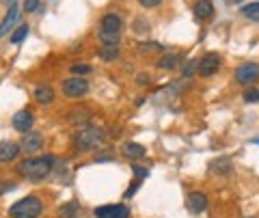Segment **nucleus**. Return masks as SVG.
Instances as JSON below:
<instances>
[{
  "label": "nucleus",
  "instance_id": "obj_1",
  "mask_svg": "<svg viewBox=\"0 0 259 218\" xmlns=\"http://www.w3.org/2000/svg\"><path fill=\"white\" fill-rule=\"evenodd\" d=\"M52 166H54V156L48 153V156L22 160L18 164V173L26 177L28 182H41L52 173Z\"/></svg>",
  "mask_w": 259,
  "mask_h": 218
},
{
  "label": "nucleus",
  "instance_id": "obj_2",
  "mask_svg": "<svg viewBox=\"0 0 259 218\" xmlns=\"http://www.w3.org/2000/svg\"><path fill=\"white\" fill-rule=\"evenodd\" d=\"M104 143V130L102 127H95V125H84L74 134V147L80 151H89V149H95Z\"/></svg>",
  "mask_w": 259,
  "mask_h": 218
},
{
  "label": "nucleus",
  "instance_id": "obj_3",
  "mask_svg": "<svg viewBox=\"0 0 259 218\" xmlns=\"http://www.w3.org/2000/svg\"><path fill=\"white\" fill-rule=\"evenodd\" d=\"M41 209H44V203L37 197H24L9 207V216L11 218H37L41 214Z\"/></svg>",
  "mask_w": 259,
  "mask_h": 218
},
{
  "label": "nucleus",
  "instance_id": "obj_4",
  "mask_svg": "<svg viewBox=\"0 0 259 218\" xmlns=\"http://www.w3.org/2000/svg\"><path fill=\"white\" fill-rule=\"evenodd\" d=\"M218 69H221V56L216 52H205L197 61V74L203 78H212Z\"/></svg>",
  "mask_w": 259,
  "mask_h": 218
},
{
  "label": "nucleus",
  "instance_id": "obj_5",
  "mask_svg": "<svg viewBox=\"0 0 259 218\" xmlns=\"http://www.w3.org/2000/svg\"><path fill=\"white\" fill-rule=\"evenodd\" d=\"M61 89H63V93L67 95V98L78 100V98H82V95H87V91H89V82H87L84 78L71 76V78H67V80H63Z\"/></svg>",
  "mask_w": 259,
  "mask_h": 218
},
{
  "label": "nucleus",
  "instance_id": "obj_6",
  "mask_svg": "<svg viewBox=\"0 0 259 218\" xmlns=\"http://www.w3.org/2000/svg\"><path fill=\"white\" fill-rule=\"evenodd\" d=\"M236 80L240 84H253L259 80V63H242L236 69Z\"/></svg>",
  "mask_w": 259,
  "mask_h": 218
},
{
  "label": "nucleus",
  "instance_id": "obj_7",
  "mask_svg": "<svg viewBox=\"0 0 259 218\" xmlns=\"http://www.w3.org/2000/svg\"><path fill=\"white\" fill-rule=\"evenodd\" d=\"M95 218H130V207H125L123 203L102 205L95 209Z\"/></svg>",
  "mask_w": 259,
  "mask_h": 218
},
{
  "label": "nucleus",
  "instance_id": "obj_8",
  "mask_svg": "<svg viewBox=\"0 0 259 218\" xmlns=\"http://www.w3.org/2000/svg\"><path fill=\"white\" fill-rule=\"evenodd\" d=\"M11 125H13V130H18L22 134H28L30 132V127H32V112L30 110H20V112H15L13 119H11Z\"/></svg>",
  "mask_w": 259,
  "mask_h": 218
},
{
  "label": "nucleus",
  "instance_id": "obj_9",
  "mask_svg": "<svg viewBox=\"0 0 259 218\" xmlns=\"http://www.w3.org/2000/svg\"><path fill=\"white\" fill-rule=\"evenodd\" d=\"M44 147V136L39 134V132H28V134H24V139H22V145H20V149L22 151H26V153H35Z\"/></svg>",
  "mask_w": 259,
  "mask_h": 218
},
{
  "label": "nucleus",
  "instance_id": "obj_10",
  "mask_svg": "<svg viewBox=\"0 0 259 218\" xmlns=\"http://www.w3.org/2000/svg\"><path fill=\"white\" fill-rule=\"evenodd\" d=\"M20 156V145L13 141H0V162H13Z\"/></svg>",
  "mask_w": 259,
  "mask_h": 218
},
{
  "label": "nucleus",
  "instance_id": "obj_11",
  "mask_svg": "<svg viewBox=\"0 0 259 218\" xmlns=\"http://www.w3.org/2000/svg\"><path fill=\"white\" fill-rule=\"evenodd\" d=\"M186 205H188V209L192 214H203L207 209V197L203 195V192H192V195H188Z\"/></svg>",
  "mask_w": 259,
  "mask_h": 218
},
{
  "label": "nucleus",
  "instance_id": "obj_12",
  "mask_svg": "<svg viewBox=\"0 0 259 218\" xmlns=\"http://www.w3.org/2000/svg\"><path fill=\"white\" fill-rule=\"evenodd\" d=\"M32 98H35L37 104L48 106V104L54 102V91H52V86H48V84H37L35 91H32Z\"/></svg>",
  "mask_w": 259,
  "mask_h": 218
},
{
  "label": "nucleus",
  "instance_id": "obj_13",
  "mask_svg": "<svg viewBox=\"0 0 259 218\" xmlns=\"http://www.w3.org/2000/svg\"><path fill=\"white\" fill-rule=\"evenodd\" d=\"M209 168L214 171V175H231L233 173V160L229 156H221L209 164Z\"/></svg>",
  "mask_w": 259,
  "mask_h": 218
},
{
  "label": "nucleus",
  "instance_id": "obj_14",
  "mask_svg": "<svg viewBox=\"0 0 259 218\" xmlns=\"http://www.w3.org/2000/svg\"><path fill=\"white\" fill-rule=\"evenodd\" d=\"M15 20H18V3H11V5H9V11H7V15L3 18V22H0V37H7L9 28L15 24Z\"/></svg>",
  "mask_w": 259,
  "mask_h": 218
},
{
  "label": "nucleus",
  "instance_id": "obj_15",
  "mask_svg": "<svg viewBox=\"0 0 259 218\" xmlns=\"http://www.w3.org/2000/svg\"><path fill=\"white\" fill-rule=\"evenodd\" d=\"M214 15V3L212 0H197L194 5V18L197 20H209Z\"/></svg>",
  "mask_w": 259,
  "mask_h": 218
},
{
  "label": "nucleus",
  "instance_id": "obj_16",
  "mask_svg": "<svg viewBox=\"0 0 259 218\" xmlns=\"http://www.w3.org/2000/svg\"><path fill=\"white\" fill-rule=\"evenodd\" d=\"M102 30H108V33H119L121 30V18L117 13H106L102 15Z\"/></svg>",
  "mask_w": 259,
  "mask_h": 218
},
{
  "label": "nucleus",
  "instance_id": "obj_17",
  "mask_svg": "<svg viewBox=\"0 0 259 218\" xmlns=\"http://www.w3.org/2000/svg\"><path fill=\"white\" fill-rule=\"evenodd\" d=\"M121 153L127 158V160H139V158H145V147L139 143H125L121 147Z\"/></svg>",
  "mask_w": 259,
  "mask_h": 218
},
{
  "label": "nucleus",
  "instance_id": "obj_18",
  "mask_svg": "<svg viewBox=\"0 0 259 218\" xmlns=\"http://www.w3.org/2000/svg\"><path fill=\"white\" fill-rule=\"evenodd\" d=\"M119 54H121L119 46H102L100 50H97V56H100L102 61H106V63L117 61V59H119Z\"/></svg>",
  "mask_w": 259,
  "mask_h": 218
},
{
  "label": "nucleus",
  "instance_id": "obj_19",
  "mask_svg": "<svg viewBox=\"0 0 259 218\" xmlns=\"http://www.w3.org/2000/svg\"><path fill=\"white\" fill-rule=\"evenodd\" d=\"M78 214H80L78 201H67V203H63L59 207V216L61 218H78Z\"/></svg>",
  "mask_w": 259,
  "mask_h": 218
},
{
  "label": "nucleus",
  "instance_id": "obj_20",
  "mask_svg": "<svg viewBox=\"0 0 259 218\" xmlns=\"http://www.w3.org/2000/svg\"><path fill=\"white\" fill-rule=\"evenodd\" d=\"M177 63H180V59H177L175 54H171V52H162V56L158 59V69H175L177 67Z\"/></svg>",
  "mask_w": 259,
  "mask_h": 218
},
{
  "label": "nucleus",
  "instance_id": "obj_21",
  "mask_svg": "<svg viewBox=\"0 0 259 218\" xmlns=\"http://www.w3.org/2000/svg\"><path fill=\"white\" fill-rule=\"evenodd\" d=\"M89 119V110L87 108H74L67 115V121L69 123H84V121Z\"/></svg>",
  "mask_w": 259,
  "mask_h": 218
},
{
  "label": "nucleus",
  "instance_id": "obj_22",
  "mask_svg": "<svg viewBox=\"0 0 259 218\" xmlns=\"http://www.w3.org/2000/svg\"><path fill=\"white\" fill-rule=\"evenodd\" d=\"M71 71V76H76V78H82V76H89L93 71V67L89 65V63H74V65L69 67Z\"/></svg>",
  "mask_w": 259,
  "mask_h": 218
},
{
  "label": "nucleus",
  "instance_id": "obj_23",
  "mask_svg": "<svg viewBox=\"0 0 259 218\" xmlns=\"http://www.w3.org/2000/svg\"><path fill=\"white\" fill-rule=\"evenodd\" d=\"M100 41L102 46H119V33H108V30H100Z\"/></svg>",
  "mask_w": 259,
  "mask_h": 218
},
{
  "label": "nucleus",
  "instance_id": "obj_24",
  "mask_svg": "<svg viewBox=\"0 0 259 218\" xmlns=\"http://www.w3.org/2000/svg\"><path fill=\"white\" fill-rule=\"evenodd\" d=\"M242 13H244L248 20L259 22V3H250L246 7H242Z\"/></svg>",
  "mask_w": 259,
  "mask_h": 218
},
{
  "label": "nucleus",
  "instance_id": "obj_25",
  "mask_svg": "<svg viewBox=\"0 0 259 218\" xmlns=\"http://www.w3.org/2000/svg\"><path fill=\"white\" fill-rule=\"evenodd\" d=\"M28 24H22V26H18L15 28V33L11 35V43H22L24 39H26V35H28Z\"/></svg>",
  "mask_w": 259,
  "mask_h": 218
},
{
  "label": "nucleus",
  "instance_id": "obj_26",
  "mask_svg": "<svg viewBox=\"0 0 259 218\" xmlns=\"http://www.w3.org/2000/svg\"><path fill=\"white\" fill-rule=\"evenodd\" d=\"M136 50L143 52V54H145V52H164L160 43H153V41H141L139 46H136Z\"/></svg>",
  "mask_w": 259,
  "mask_h": 218
},
{
  "label": "nucleus",
  "instance_id": "obj_27",
  "mask_svg": "<svg viewBox=\"0 0 259 218\" xmlns=\"http://www.w3.org/2000/svg\"><path fill=\"white\" fill-rule=\"evenodd\" d=\"M192 74H197V61H188L184 65V69H182V76L184 78H190Z\"/></svg>",
  "mask_w": 259,
  "mask_h": 218
},
{
  "label": "nucleus",
  "instance_id": "obj_28",
  "mask_svg": "<svg viewBox=\"0 0 259 218\" xmlns=\"http://www.w3.org/2000/svg\"><path fill=\"white\" fill-rule=\"evenodd\" d=\"M41 7V0H24V11L26 13H35Z\"/></svg>",
  "mask_w": 259,
  "mask_h": 218
},
{
  "label": "nucleus",
  "instance_id": "obj_29",
  "mask_svg": "<svg viewBox=\"0 0 259 218\" xmlns=\"http://www.w3.org/2000/svg\"><path fill=\"white\" fill-rule=\"evenodd\" d=\"M244 102H248V104L259 102V89H248V91H244Z\"/></svg>",
  "mask_w": 259,
  "mask_h": 218
},
{
  "label": "nucleus",
  "instance_id": "obj_30",
  "mask_svg": "<svg viewBox=\"0 0 259 218\" xmlns=\"http://www.w3.org/2000/svg\"><path fill=\"white\" fill-rule=\"evenodd\" d=\"M132 171L136 173V180H143V177H147V168H145V166L134 164V166H132Z\"/></svg>",
  "mask_w": 259,
  "mask_h": 218
},
{
  "label": "nucleus",
  "instance_id": "obj_31",
  "mask_svg": "<svg viewBox=\"0 0 259 218\" xmlns=\"http://www.w3.org/2000/svg\"><path fill=\"white\" fill-rule=\"evenodd\" d=\"M162 0H139V5L145 7V9H153V7H158Z\"/></svg>",
  "mask_w": 259,
  "mask_h": 218
},
{
  "label": "nucleus",
  "instance_id": "obj_32",
  "mask_svg": "<svg viewBox=\"0 0 259 218\" xmlns=\"http://www.w3.org/2000/svg\"><path fill=\"white\" fill-rule=\"evenodd\" d=\"M0 3H5V5H11V3H13V0H0Z\"/></svg>",
  "mask_w": 259,
  "mask_h": 218
},
{
  "label": "nucleus",
  "instance_id": "obj_33",
  "mask_svg": "<svg viewBox=\"0 0 259 218\" xmlns=\"http://www.w3.org/2000/svg\"><path fill=\"white\" fill-rule=\"evenodd\" d=\"M255 145H259V139H257V141H255Z\"/></svg>",
  "mask_w": 259,
  "mask_h": 218
},
{
  "label": "nucleus",
  "instance_id": "obj_34",
  "mask_svg": "<svg viewBox=\"0 0 259 218\" xmlns=\"http://www.w3.org/2000/svg\"><path fill=\"white\" fill-rule=\"evenodd\" d=\"M250 218H255V216H250Z\"/></svg>",
  "mask_w": 259,
  "mask_h": 218
}]
</instances>
